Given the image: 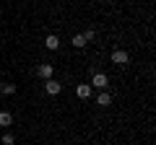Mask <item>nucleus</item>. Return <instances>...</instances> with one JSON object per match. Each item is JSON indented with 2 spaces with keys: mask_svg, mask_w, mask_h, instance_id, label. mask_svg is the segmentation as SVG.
<instances>
[{
  "mask_svg": "<svg viewBox=\"0 0 156 145\" xmlns=\"http://www.w3.org/2000/svg\"><path fill=\"white\" fill-rule=\"evenodd\" d=\"M128 52H122V49H115L112 52V62H115V65H128Z\"/></svg>",
  "mask_w": 156,
  "mask_h": 145,
  "instance_id": "1",
  "label": "nucleus"
},
{
  "mask_svg": "<svg viewBox=\"0 0 156 145\" xmlns=\"http://www.w3.org/2000/svg\"><path fill=\"white\" fill-rule=\"evenodd\" d=\"M44 91H47V93H50V96H57V93H60V91H62V86L60 83H57V80H47V83H44Z\"/></svg>",
  "mask_w": 156,
  "mask_h": 145,
  "instance_id": "2",
  "label": "nucleus"
},
{
  "mask_svg": "<svg viewBox=\"0 0 156 145\" xmlns=\"http://www.w3.org/2000/svg\"><path fill=\"white\" fill-rule=\"evenodd\" d=\"M37 75H39V78H44V80H50V78H52V65H50V62L39 65V67H37Z\"/></svg>",
  "mask_w": 156,
  "mask_h": 145,
  "instance_id": "3",
  "label": "nucleus"
},
{
  "mask_svg": "<svg viewBox=\"0 0 156 145\" xmlns=\"http://www.w3.org/2000/svg\"><path fill=\"white\" fill-rule=\"evenodd\" d=\"M107 83H109V80H107L104 72H94V78H91V86H94V88H104Z\"/></svg>",
  "mask_w": 156,
  "mask_h": 145,
  "instance_id": "4",
  "label": "nucleus"
},
{
  "mask_svg": "<svg viewBox=\"0 0 156 145\" xmlns=\"http://www.w3.org/2000/svg\"><path fill=\"white\" fill-rule=\"evenodd\" d=\"M76 93H78V99H89V96H91V86L89 83H78L76 86Z\"/></svg>",
  "mask_w": 156,
  "mask_h": 145,
  "instance_id": "5",
  "label": "nucleus"
},
{
  "mask_svg": "<svg viewBox=\"0 0 156 145\" xmlns=\"http://www.w3.org/2000/svg\"><path fill=\"white\" fill-rule=\"evenodd\" d=\"M13 124V114L11 112H0V127H11Z\"/></svg>",
  "mask_w": 156,
  "mask_h": 145,
  "instance_id": "6",
  "label": "nucleus"
},
{
  "mask_svg": "<svg viewBox=\"0 0 156 145\" xmlns=\"http://www.w3.org/2000/svg\"><path fill=\"white\" fill-rule=\"evenodd\" d=\"M44 47H47V49H57V47H60V39H57L55 34H50V36L44 39Z\"/></svg>",
  "mask_w": 156,
  "mask_h": 145,
  "instance_id": "7",
  "label": "nucleus"
},
{
  "mask_svg": "<svg viewBox=\"0 0 156 145\" xmlns=\"http://www.w3.org/2000/svg\"><path fill=\"white\" fill-rule=\"evenodd\" d=\"M0 91H3L5 96H13V93H16V86H13V83H3V86H0Z\"/></svg>",
  "mask_w": 156,
  "mask_h": 145,
  "instance_id": "8",
  "label": "nucleus"
},
{
  "mask_svg": "<svg viewBox=\"0 0 156 145\" xmlns=\"http://www.w3.org/2000/svg\"><path fill=\"white\" fill-rule=\"evenodd\" d=\"M96 104H99V106H109V104H112L109 93H99V99H96Z\"/></svg>",
  "mask_w": 156,
  "mask_h": 145,
  "instance_id": "9",
  "label": "nucleus"
},
{
  "mask_svg": "<svg viewBox=\"0 0 156 145\" xmlns=\"http://www.w3.org/2000/svg\"><path fill=\"white\" fill-rule=\"evenodd\" d=\"M73 47H78V49H81V47H86V39H83V34H76V36H73Z\"/></svg>",
  "mask_w": 156,
  "mask_h": 145,
  "instance_id": "10",
  "label": "nucleus"
},
{
  "mask_svg": "<svg viewBox=\"0 0 156 145\" xmlns=\"http://www.w3.org/2000/svg\"><path fill=\"white\" fill-rule=\"evenodd\" d=\"M13 143H16V137H13L11 132H8V135H3V145H13Z\"/></svg>",
  "mask_w": 156,
  "mask_h": 145,
  "instance_id": "11",
  "label": "nucleus"
},
{
  "mask_svg": "<svg viewBox=\"0 0 156 145\" xmlns=\"http://www.w3.org/2000/svg\"><path fill=\"white\" fill-rule=\"evenodd\" d=\"M94 36H96V31H94V29H89V31H86V34H83V39H86V44H89V42H91V39H94Z\"/></svg>",
  "mask_w": 156,
  "mask_h": 145,
  "instance_id": "12",
  "label": "nucleus"
}]
</instances>
